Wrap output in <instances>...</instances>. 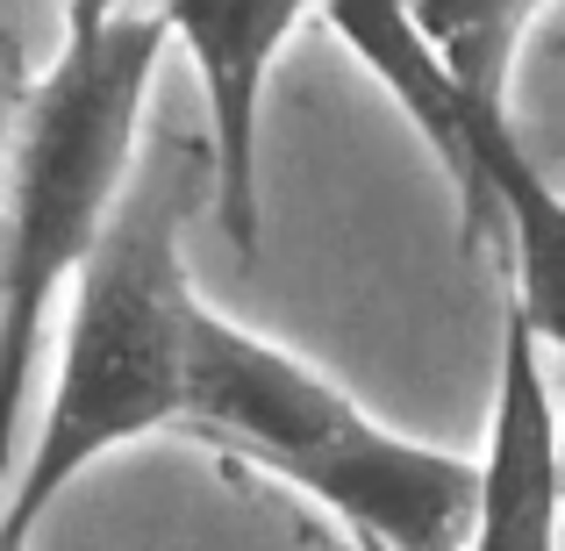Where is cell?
Listing matches in <instances>:
<instances>
[{
  "label": "cell",
  "mask_w": 565,
  "mask_h": 551,
  "mask_svg": "<svg viewBox=\"0 0 565 551\" xmlns=\"http://www.w3.org/2000/svg\"><path fill=\"white\" fill-rule=\"evenodd\" d=\"M207 201H215L207 144L193 137L143 144L122 208L100 230L86 273L72 279V316L51 394H43V423L22 452L8 509H0L8 544L29 551L43 516L108 452L143 444L158 430H186L193 316H201V294L186 273V230Z\"/></svg>",
  "instance_id": "obj_1"
},
{
  "label": "cell",
  "mask_w": 565,
  "mask_h": 551,
  "mask_svg": "<svg viewBox=\"0 0 565 551\" xmlns=\"http://www.w3.org/2000/svg\"><path fill=\"white\" fill-rule=\"evenodd\" d=\"M166 43V8H65V43L51 72H36L0 201V509L22 473V409L51 308L137 180L143 94Z\"/></svg>",
  "instance_id": "obj_2"
},
{
  "label": "cell",
  "mask_w": 565,
  "mask_h": 551,
  "mask_svg": "<svg viewBox=\"0 0 565 551\" xmlns=\"http://www.w3.org/2000/svg\"><path fill=\"white\" fill-rule=\"evenodd\" d=\"M186 430L230 458L301 487L359 551H458L472 530L480 458H451L365 415L322 365L265 345L201 301L193 316Z\"/></svg>",
  "instance_id": "obj_3"
},
{
  "label": "cell",
  "mask_w": 565,
  "mask_h": 551,
  "mask_svg": "<svg viewBox=\"0 0 565 551\" xmlns=\"http://www.w3.org/2000/svg\"><path fill=\"white\" fill-rule=\"evenodd\" d=\"M172 43L186 51L207 100V166H215V222L236 251H258L265 187H258V123L265 86L287 51V36L308 22L301 0H193L166 8Z\"/></svg>",
  "instance_id": "obj_4"
},
{
  "label": "cell",
  "mask_w": 565,
  "mask_h": 551,
  "mask_svg": "<svg viewBox=\"0 0 565 551\" xmlns=\"http://www.w3.org/2000/svg\"><path fill=\"white\" fill-rule=\"evenodd\" d=\"M565 409L552 380V351L501 301V359H494V415L472 495V551H558L565 530Z\"/></svg>",
  "instance_id": "obj_5"
},
{
  "label": "cell",
  "mask_w": 565,
  "mask_h": 551,
  "mask_svg": "<svg viewBox=\"0 0 565 551\" xmlns=\"http://www.w3.org/2000/svg\"><path fill=\"white\" fill-rule=\"evenodd\" d=\"M322 22L359 51V65L394 94V108L408 115L415 137L429 144V158H437V172L451 180V201H458V244H466L472 258L509 251L494 180H487L480 137H472V100H466V86L451 80V65L429 51L415 14L408 8H330Z\"/></svg>",
  "instance_id": "obj_6"
},
{
  "label": "cell",
  "mask_w": 565,
  "mask_h": 551,
  "mask_svg": "<svg viewBox=\"0 0 565 551\" xmlns=\"http://www.w3.org/2000/svg\"><path fill=\"white\" fill-rule=\"evenodd\" d=\"M472 100V137H480V158H487V180H494V201H501V230H509V308L537 330L544 351L565 359V193L544 180V166L523 151L509 123V100H487V94H466Z\"/></svg>",
  "instance_id": "obj_7"
},
{
  "label": "cell",
  "mask_w": 565,
  "mask_h": 551,
  "mask_svg": "<svg viewBox=\"0 0 565 551\" xmlns=\"http://www.w3.org/2000/svg\"><path fill=\"white\" fill-rule=\"evenodd\" d=\"M29 94H36V72H29V51L8 22H0V201H8V172H14V144H22V115Z\"/></svg>",
  "instance_id": "obj_8"
},
{
  "label": "cell",
  "mask_w": 565,
  "mask_h": 551,
  "mask_svg": "<svg viewBox=\"0 0 565 551\" xmlns=\"http://www.w3.org/2000/svg\"><path fill=\"white\" fill-rule=\"evenodd\" d=\"M558 409H565V372H558ZM558 458H565V444H558Z\"/></svg>",
  "instance_id": "obj_9"
},
{
  "label": "cell",
  "mask_w": 565,
  "mask_h": 551,
  "mask_svg": "<svg viewBox=\"0 0 565 551\" xmlns=\"http://www.w3.org/2000/svg\"><path fill=\"white\" fill-rule=\"evenodd\" d=\"M0 551H22V544H8V538H0Z\"/></svg>",
  "instance_id": "obj_10"
}]
</instances>
